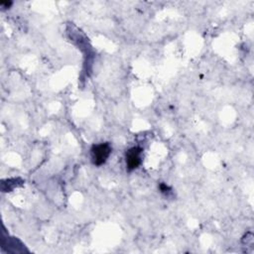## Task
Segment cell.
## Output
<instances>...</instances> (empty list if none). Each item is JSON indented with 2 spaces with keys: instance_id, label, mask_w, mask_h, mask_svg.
Returning <instances> with one entry per match:
<instances>
[{
  "instance_id": "6da1fadb",
  "label": "cell",
  "mask_w": 254,
  "mask_h": 254,
  "mask_svg": "<svg viewBox=\"0 0 254 254\" xmlns=\"http://www.w3.org/2000/svg\"><path fill=\"white\" fill-rule=\"evenodd\" d=\"M91 160L95 166H101L106 162L110 153L111 147L108 143H100L93 145L90 150Z\"/></svg>"
},
{
  "instance_id": "7a4b0ae2",
  "label": "cell",
  "mask_w": 254,
  "mask_h": 254,
  "mask_svg": "<svg viewBox=\"0 0 254 254\" xmlns=\"http://www.w3.org/2000/svg\"><path fill=\"white\" fill-rule=\"evenodd\" d=\"M142 149L139 147H133L126 152V166L128 171H133L141 164Z\"/></svg>"
},
{
  "instance_id": "3957f363",
  "label": "cell",
  "mask_w": 254,
  "mask_h": 254,
  "mask_svg": "<svg viewBox=\"0 0 254 254\" xmlns=\"http://www.w3.org/2000/svg\"><path fill=\"white\" fill-rule=\"evenodd\" d=\"M0 5H1L2 7H4V8H8V7H10L12 5V2L11 1H2L1 3H0Z\"/></svg>"
}]
</instances>
